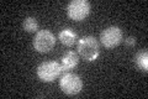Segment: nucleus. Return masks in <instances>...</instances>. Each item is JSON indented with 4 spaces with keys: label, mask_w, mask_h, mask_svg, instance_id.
<instances>
[{
    "label": "nucleus",
    "mask_w": 148,
    "mask_h": 99,
    "mask_svg": "<svg viewBox=\"0 0 148 99\" xmlns=\"http://www.w3.org/2000/svg\"><path fill=\"white\" fill-rule=\"evenodd\" d=\"M78 55H80L86 62H94L100 55V46L94 36H84L78 40Z\"/></svg>",
    "instance_id": "1"
},
{
    "label": "nucleus",
    "mask_w": 148,
    "mask_h": 99,
    "mask_svg": "<svg viewBox=\"0 0 148 99\" xmlns=\"http://www.w3.org/2000/svg\"><path fill=\"white\" fill-rule=\"evenodd\" d=\"M63 72H64V69L62 67V64L56 62V61H46V62H42L37 67V71H36L37 77L40 78V81L46 82V83L53 82L54 79L61 77Z\"/></svg>",
    "instance_id": "2"
},
{
    "label": "nucleus",
    "mask_w": 148,
    "mask_h": 99,
    "mask_svg": "<svg viewBox=\"0 0 148 99\" xmlns=\"http://www.w3.org/2000/svg\"><path fill=\"white\" fill-rule=\"evenodd\" d=\"M59 87H61L62 92L67 96H77L83 89V81L78 74L67 72L61 76Z\"/></svg>",
    "instance_id": "3"
},
{
    "label": "nucleus",
    "mask_w": 148,
    "mask_h": 99,
    "mask_svg": "<svg viewBox=\"0 0 148 99\" xmlns=\"http://www.w3.org/2000/svg\"><path fill=\"white\" fill-rule=\"evenodd\" d=\"M34 48L40 53H47L56 45V36L49 30H40L34 37Z\"/></svg>",
    "instance_id": "4"
},
{
    "label": "nucleus",
    "mask_w": 148,
    "mask_h": 99,
    "mask_svg": "<svg viewBox=\"0 0 148 99\" xmlns=\"http://www.w3.org/2000/svg\"><path fill=\"white\" fill-rule=\"evenodd\" d=\"M91 5L88 0H72L67 6L68 16L74 21H83L90 14Z\"/></svg>",
    "instance_id": "5"
},
{
    "label": "nucleus",
    "mask_w": 148,
    "mask_h": 99,
    "mask_svg": "<svg viewBox=\"0 0 148 99\" xmlns=\"http://www.w3.org/2000/svg\"><path fill=\"white\" fill-rule=\"evenodd\" d=\"M123 40V32L122 29L119 26H109L105 30L101 31L100 41L104 47L106 48H114L119 46Z\"/></svg>",
    "instance_id": "6"
},
{
    "label": "nucleus",
    "mask_w": 148,
    "mask_h": 99,
    "mask_svg": "<svg viewBox=\"0 0 148 99\" xmlns=\"http://www.w3.org/2000/svg\"><path fill=\"white\" fill-rule=\"evenodd\" d=\"M58 39L62 42L63 46H67V47H72L74 45H77L78 40H79L78 39L77 32L72 29H69V27H66V29H62L59 31Z\"/></svg>",
    "instance_id": "7"
},
{
    "label": "nucleus",
    "mask_w": 148,
    "mask_h": 99,
    "mask_svg": "<svg viewBox=\"0 0 148 99\" xmlns=\"http://www.w3.org/2000/svg\"><path fill=\"white\" fill-rule=\"evenodd\" d=\"M78 63H79V56L74 51H67L62 56V67L64 71L73 69L74 67H77Z\"/></svg>",
    "instance_id": "8"
},
{
    "label": "nucleus",
    "mask_w": 148,
    "mask_h": 99,
    "mask_svg": "<svg viewBox=\"0 0 148 99\" xmlns=\"http://www.w3.org/2000/svg\"><path fill=\"white\" fill-rule=\"evenodd\" d=\"M135 63L137 66V68L142 71V72H147L148 71V52L145 51H140L136 56H135Z\"/></svg>",
    "instance_id": "9"
},
{
    "label": "nucleus",
    "mask_w": 148,
    "mask_h": 99,
    "mask_svg": "<svg viewBox=\"0 0 148 99\" xmlns=\"http://www.w3.org/2000/svg\"><path fill=\"white\" fill-rule=\"evenodd\" d=\"M22 27L27 32H37L38 31V22L37 19L34 16H27L25 17L24 22H22Z\"/></svg>",
    "instance_id": "10"
},
{
    "label": "nucleus",
    "mask_w": 148,
    "mask_h": 99,
    "mask_svg": "<svg viewBox=\"0 0 148 99\" xmlns=\"http://www.w3.org/2000/svg\"><path fill=\"white\" fill-rule=\"evenodd\" d=\"M125 44H126V46H128V47H133L136 45V37H132V36L127 37V39L125 40Z\"/></svg>",
    "instance_id": "11"
}]
</instances>
